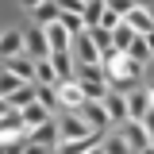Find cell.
I'll list each match as a JSON object with an SVG mask.
<instances>
[{"label": "cell", "instance_id": "6da1fadb", "mask_svg": "<svg viewBox=\"0 0 154 154\" xmlns=\"http://www.w3.org/2000/svg\"><path fill=\"white\" fill-rule=\"evenodd\" d=\"M104 73H108V89L112 93H135L139 89V77H143V66H135L131 58H119L112 66H104Z\"/></svg>", "mask_w": 154, "mask_h": 154}, {"label": "cell", "instance_id": "7a4b0ae2", "mask_svg": "<svg viewBox=\"0 0 154 154\" xmlns=\"http://www.w3.org/2000/svg\"><path fill=\"white\" fill-rule=\"evenodd\" d=\"M89 135H100V131H93L77 112H66L58 119V143H77V139H89Z\"/></svg>", "mask_w": 154, "mask_h": 154}, {"label": "cell", "instance_id": "3957f363", "mask_svg": "<svg viewBox=\"0 0 154 154\" xmlns=\"http://www.w3.org/2000/svg\"><path fill=\"white\" fill-rule=\"evenodd\" d=\"M23 58H31V62H46L50 58V46H46L42 27H27L23 31Z\"/></svg>", "mask_w": 154, "mask_h": 154}, {"label": "cell", "instance_id": "277c9868", "mask_svg": "<svg viewBox=\"0 0 154 154\" xmlns=\"http://www.w3.org/2000/svg\"><path fill=\"white\" fill-rule=\"evenodd\" d=\"M69 54H73V62H77V66H100V50L93 46V38H89V31L73 38Z\"/></svg>", "mask_w": 154, "mask_h": 154}, {"label": "cell", "instance_id": "5b68a950", "mask_svg": "<svg viewBox=\"0 0 154 154\" xmlns=\"http://www.w3.org/2000/svg\"><path fill=\"white\" fill-rule=\"evenodd\" d=\"M77 116H81L93 131H100V135L108 131V123H112V119H108V112H104V104H96V100H85V104L77 108Z\"/></svg>", "mask_w": 154, "mask_h": 154}, {"label": "cell", "instance_id": "8992f818", "mask_svg": "<svg viewBox=\"0 0 154 154\" xmlns=\"http://www.w3.org/2000/svg\"><path fill=\"white\" fill-rule=\"evenodd\" d=\"M27 143L46 146V150H58V119H46V123L31 127V131H27Z\"/></svg>", "mask_w": 154, "mask_h": 154}, {"label": "cell", "instance_id": "52a82bcc", "mask_svg": "<svg viewBox=\"0 0 154 154\" xmlns=\"http://www.w3.org/2000/svg\"><path fill=\"white\" fill-rule=\"evenodd\" d=\"M23 54V31L12 27V31H0V62H12V58Z\"/></svg>", "mask_w": 154, "mask_h": 154}, {"label": "cell", "instance_id": "ba28073f", "mask_svg": "<svg viewBox=\"0 0 154 154\" xmlns=\"http://www.w3.org/2000/svg\"><path fill=\"white\" fill-rule=\"evenodd\" d=\"M58 104H62V108H69V112H77V108L85 104L81 85H77V81H62V85H58Z\"/></svg>", "mask_w": 154, "mask_h": 154}, {"label": "cell", "instance_id": "9c48e42d", "mask_svg": "<svg viewBox=\"0 0 154 154\" xmlns=\"http://www.w3.org/2000/svg\"><path fill=\"white\" fill-rule=\"evenodd\" d=\"M123 23L131 27L135 35H150V31H154V16H150V8H131V12L123 16Z\"/></svg>", "mask_w": 154, "mask_h": 154}, {"label": "cell", "instance_id": "30bf717a", "mask_svg": "<svg viewBox=\"0 0 154 154\" xmlns=\"http://www.w3.org/2000/svg\"><path fill=\"white\" fill-rule=\"evenodd\" d=\"M104 112H108L112 123H127V96L108 89V96H104Z\"/></svg>", "mask_w": 154, "mask_h": 154}, {"label": "cell", "instance_id": "8fae6325", "mask_svg": "<svg viewBox=\"0 0 154 154\" xmlns=\"http://www.w3.org/2000/svg\"><path fill=\"white\" fill-rule=\"evenodd\" d=\"M123 139H127V146H131V154H143L146 146H150V135L143 131V123H123Z\"/></svg>", "mask_w": 154, "mask_h": 154}, {"label": "cell", "instance_id": "7c38bea8", "mask_svg": "<svg viewBox=\"0 0 154 154\" xmlns=\"http://www.w3.org/2000/svg\"><path fill=\"white\" fill-rule=\"evenodd\" d=\"M4 69H8V73L12 77H19V81H23V85H35V62H31V58H12V62H4Z\"/></svg>", "mask_w": 154, "mask_h": 154}, {"label": "cell", "instance_id": "4fadbf2b", "mask_svg": "<svg viewBox=\"0 0 154 154\" xmlns=\"http://www.w3.org/2000/svg\"><path fill=\"white\" fill-rule=\"evenodd\" d=\"M100 143H104V135H89V139H77V143H58L54 154H89V150H96Z\"/></svg>", "mask_w": 154, "mask_h": 154}, {"label": "cell", "instance_id": "5bb4252c", "mask_svg": "<svg viewBox=\"0 0 154 154\" xmlns=\"http://www.w3.org/2000/svg\"><path fill=\"white\" fill-rule=\"evenodd\" d=\"M150 112L146 93H127V123H143V116Z\"/></svg>", "mask_w": 154, "mask_h": 154}, {"label": "cell", "instance_id": "9a60e30c", "mask_svg": "<svg viewBox=\"0 0 154 154\" xmlns=\"http://www.w3.org/2000/svg\"><path fill=\"white\" fill-rule=\"evenodd\" d=\"M12 135H27V123L19 112H4L0 116V139H12Z\"/></svg>", "mask_w": 154, "mask_h": 154}, {"label": "cell", "instance_id": "2e32d148", "mask_svg": "<svg viewBox=\"0 0 154 154\" xmlns=\"http://www.w3.org/2000/svg\"><path fill=\"white\" fill-rule=\"evenodd\" d=\"M35 89H38V85H19V89H16V93H12V96H8L4 104H8L12 112H23L27 104H35Z\"/></svg>", "mask_w": 154, "mask_h": 154}, {"label": "cell", "instance_id": "e0dca14e", "mask_svg": "<svg viewBox=\"0 0 154 154\" xmlns=\"http://www.w3.org/2000/svg\"><path fill=\"white\" fill-rule=\"evenodd\" d=\"M50 66H54V73H58V85L62 81H73V69H77L73 54H50Z\"/></svg>", "mask_w": 154, "mask_h": 154}, {"label": "cell", "instance_id": "ac0fdd59", "mask_svg": "<svg viewBox=\"0 0 154 154\" xmlns=\"http://www.w3.org/2000/svg\"><path fill=\"white\" fill-rule=\"evenodd\" d=\"M31 16H35L38 27H50V23H58V16H62V4H35Z\"/></svg>", "mask_w": 154, "mask_h": 154}, {"label": "cell", "instance_id": "d6986e66", "mask_svg": "<svg viewBox=\"0 0 154 154\" xmlns=\"http://www.w3.org/2000/svg\"><path fill=\"white\" fill-rule=\"evenodd\" d=\"M19 116H23V123H27V131H31V127H38V123H46V119H50V112H46V108H42L38 100H35V104H27V108H23Z\"/></svg>", "mask_w": 154, "mask_h": 154}, {"label": "cell", "instance_id": "ffe728a7", "mask_svg": "<svg viewBox=\"0 0 154 154\" xmlns=\"http://www.w3.org/2000/svg\"><path fill=\"white\" fill-rule=\"evenodd\" d=\"M104 8H108L104 0H89V4L81 8V19H85V31H89V27H96V23H100V16H104Z\"/></svg>", "mask_w": 154, "mask_h": 154}, {"label": "cell", "instance_id": "44dd1931", "mask_svg": "<svg viewBox=\"0 0 154 154\" xmlns=\"http://www.w3.org/2000/svg\"><path fill=\"white\" fill-rule=\"evenodd\" d=\"M131 42H135V31L127 27V23H119V27L112 31V46L119 50V54H127V50H131Z\"/></svg>", "mask_w": 154, "mask_h": 154}, {"label": "cell", "instance_id": "7402d4cb", "mask_svg": "<svg viewBox=\"0 0 154 154\" xmlns=\"http://www.w3.org/2000/svg\"><path fill=\"white\" fill-rule=\"evenodd\" d=\"M35 85H46V89L58 85V73H54V66H50V58L46 62H35Z\"/></svg>", "mask_w": 154, "mask_h": 154}, {"label": "cell", "instance_id": "603a6c76", "mask_svg": "<svg viewBox=\"0 0 154 154\" xmlns=\"http://www.w3.org/2000/svg\"><path fill=\"white\" fill-rule=\"evenodd\" d=\"M35 100L42 104V108H46V112H54V108H58V85H54V89L38 85V89H35Z\"/></svg>", "mask_w": 154, "mask_h": 154}, {"label": "cell", "instance_id": "cb8c5ba5", "mask_svg": "<svg viewBox=\"0 0 154 154\" xmlns=\"http://www.w3.org/2000/svg\"><path fill=\"white\" fill-rule=\"evenodd\" d=\"M104 154H131L123 135H104Z\"/></svg>", "mask_w": 154, "mask_h": 154}, {"label": "cell", "instance_id": "d4e9b609", "mask_svg": "<svg viewBox=\"0 0 154 154\" xmlns=\"http://www.w3.org/2000/svg\"><path fill=\"white\" fill-rule=\"evenodd\" d=\"M27 146V135H12V139H0V154H23Z\"/></svg>", "mask_w": 154, "mask_h": 154}, {"label": "cell", "instance_id": "484cf974", "mask_svg": "<svg viewBox=\"0 0 154 154\" xmlns=\"http://www.w3.org/2000/svg\"><path fill=\"white\" fill-rule=\"evenodd\" d=\"M19 85H23V81H19V77H12L8 69H4V73H0V100H8V96L16 93Z\"/></svg>", "mask_w": 154, "mask_h": 154}, {"label": "cell", "instance_id": "4316f807", "mask_svg": "<svg viewBox=\"0 0 154 154\" xmlns=\"http://www.w3.org/2000/svg\"><path fill=\"white\" fill-rule=\"evenodd\" d=\"M119 23H123V19L116 16L112 8H104V16H100V23H96V27H100V31H116V27H119Z\"/></svg>", "mask_w": 154, "mask_h": 154}, {"label": "cell", "instance_id": "83f0119b", "mask_svg": "<svg viewBox=\"0 0 154 154\" xmlns=\"http://www.w3.org/2000/svg\"><path fill=\"white\" fill-rule=\"evenodd\" d=\"M143 131L150 135V146H154V108H150L146 116H143Z\"/></svg>", "mask_w": 154, "mask_h": 154}, {"label": "cell", "instance_id": "f1b7e54d", "mask_svg": "<svg viewBox=\"0 0 154 154\" xmlns=\"http://www.w3.org/2000/svg\"><path fill=\"white\" fill-rule=\"evenodd\" d=\"M146 46H150V58H154V31L146 35Z\"/></svg>", "mask_w": 154, "mask_h": 154}, {"label": "cell", "instance_id": "f546056e", "mask_svg": "<svg viewBox=\"0 0 154 154\" xmlns=\"http://www.w3.org/2000/svg\"><path fill=\"white\" fill-rule=\"evenodd\" d=\"M146 100H150V108H154V85H150V93H146Z\"/></svg>", "mask_w": 154, "mask_h": 154}, {"label": "cell", "instance_id": "4dcf8cb0", "mask_svg": "<svg viewBox=\"0 0 154 154\" xmlns=\"http://www.w3.org/2000/svg\"><path fill=\"white\" fill-rule=\"evenodd\" d=\"M4 112H12V108H8V104H4V100H0V116H4Z\"/></svg>", "mask_w": 154, "mask_h": 154}, {"label": "cell", "instance_id": "1f68e13d", "mask_svg": "<svg viewBox=\"0 0 154 154\" xmlns=\"http://www.w3.org/2000/svg\"><path fill=\"white\" fill-rule=\"evenodd\" d=\"M89 154H104V143H100V146H96V150H89Z\"/></svg>", "mask_w": 154, "mask_h": 154}, {"label": "cell", "instance_id": "d6a6232c", "mask_svg": "<svg viewBox=\"0 0 154 154\" xmlns=\"http://www.w3.org/2000/svg\"><path fill=\"white\" fill-rule=\"evenodd\" d=\"M143 154H154V146H146V150H143Z\"/></svg>", "mask_w": 154, "mask_h": 154}]
</instances>
